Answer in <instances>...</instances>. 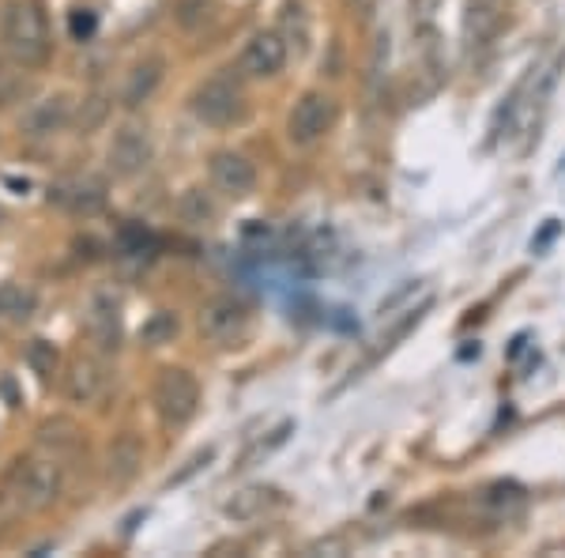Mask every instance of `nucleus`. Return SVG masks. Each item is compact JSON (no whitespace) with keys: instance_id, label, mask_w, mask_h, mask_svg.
Returning <instances> with one entry per match:
<instances>
[{"instance_id":"obj_19","label":"nucleus","mask_w":565,"mask_h":558,"mask_svg":"<svg viewBox=\"0 0 565 558\" xmlns=\"http://www.w3.org/2000/svg\"><path fill=\"white\" fill-rule=\"evenodd\" d=\"M177 333H182V321H177V314L159 310V314H151L148 321H143L140 344H148V348H162V344H174Z\"/></svg>"},{"instance_id":"obj_16","label":"nucleus","mask_w":565,"mask_h":558,"mask_svg":"<svg viewBox=\"0 0 565 558\" xmlns=\"http://www.w3.org/2000/svg\"><path fill=\"white\" fill-rule=\"evenodd\" d=\"M276 502H279V495L272 487H242V490H234V498H227L222 513L234 518V521H256V518H264Z\"/></svg>"},{"instance_id":"obj_27","label":"nucleus","mask_w":565,"mask_h":558,"mask_svg":"<svg viewBox=\"0 0 565 558\" xmlns=\"http://www.w3.org/2000/svg\"><path fill=\"white\" fill-rule=\"evenodd\" d=\"M287 434H290V422H282V427L276 430V434H272V438H268V442L253 445V450H250V453H245V456H242V464H238V468H250V464L256 461V456H268L272 450H276V445H282V438H287Z\"/></svg>"},{"instance_id":"obj_13","label":"nucleus","mask_w":565,"mask_h":558,"mask_svg":"<svg viewBox=\"0 0 565 558\" xmlns=\"http://www.w3.org/2000/svg\"><path fill=\"white\" fill-rule=\"evenodd\" d=\"M505 0H471L468 12H464V35H468V46L478 49L486 46L494 35L501 31V20H505Z\"/></svg>"},{"instance_id":"obj_24","label":"nucleus","mask_w":565,"mask_h":558,"mask_svg":"<svg viewBox=\"0 0 565 558\" xmlns=\"http://www.w3.org/2000/svg\"><path fill=\"white\" fill-rule=\"evenodd\" d=\"M27 362H31L34 374L46 382V377L57 370V348H54V344H46V340H34L31 348H27Z\"/></svg>"},{"instance_id":"obj_31","label":"nucleus","mask_w":565,"mask_h":558,"mask_svg":"<svg viewBox=\"0 0 565 558\" xmlns=\"http://www.w3.org/2000/svg\"><path fill=\"white\" fill-rule=\"evenodd\" d=\"M347 4H350V8H355V12L370 15V12H373V4H377V0H347Z\"/></svg>"},{"instance_id":"obj_30","label":"nucleus","mask_w":565,"mask_h":558,"mask_svg":"<svg viewBox=\"0 0 565 558\" xmlns=\"http://www.w3.org/2000/svg\"><path fill=\"white\" fill-rule=\"evenodd\" d=\"M94 31V12H88V8H76V15H72V35L76 38H88Z\"/></svg>"},{"instance_id":"obj_3","label":"nucleus","mask_w":565,"mask_h":558,"mask_svg":"<svg viewBox=\"0 0 565 558\" xmlns=\"http://www.w3.org/2000/svg\"><path fill=\"white\" fill-rule=\"evenodd\" d=\"M155 408L166 427H185L200 408V385L182 367H166L155 382Z\"/></svg>"},{"instance_id":"obj_9","label":"nucleus","mask_w":565,"mask_h":558,"mask_svg":"<svg viewBox=\"0 0 565 558\" xmlns=\"http://www.w3.org/2000/svg\"><path fill=\"white\" fill-rule=\"evenodd\" d=\"M208 171H211L216 189H222L227 197H250L256 189V166L250 155H242V151H216Z\"/></svg>"},{"instance_id":"obj_4","label":"nucleus","mask_w":565,"mask_h":558,"mask_svg":"<svg viewBox=\"0 0 565 558\" xmlns=\"http://www.w3.org/2000/svg\"><path fill=\"white\" fill-rule=\"evenodd\" d=\"M12 487L20 505L27 510H46L61 495V464L57 461H20L12 472Z\"/></svg>"},{"instance_id":"obj_14","label":"nucleus","mask_w":565,"mask_h":558,"mask_svg":"<svg viewBox=\"0 0 565 558\" xmlns=\"http://www.w3.org/2000/svg\"><path fill=\"white\" fill-rule=\"evenodd\" d=\"M88 328H91V340L99 344L102 351H114L117 344H122V314H117L114 294H94Z\"/></svg>"},{"instance_id":"obj_28","label":"nucleus","mask_w":565,"mask_h":558,"mask_svg":"<svg viewBox=\"0 0 565 558\" xmlns=\"http://www.w3.org/2000/svg\"><path fill=\"white\" fill-rule=\"evenodd\" d=\"M15 95H20V72L8 61H0V106H8Z\"/></svg>"},{"instance_id":"obj_29","label":"nucleus","mask_w":565,"mask_h":558,"mask_svg":"<svg viewBox=\"0 0 565 558\" xmlns=\"http://www.w3.org/2000/svg\"><path fill=\"white\" fill-rule=\"evenodd\" d=\"M211 456H216V453H211V450L196 453V456H193V461H188V464H185V468H182V472H174V476H170V479H166V487H182V484H185V479H188V476H196V472H200V468H208V461H211Z\"/></svg>"},{"instance_id":"obj_25","label":"nucleus","mask_w":565,"mask_h":558,"mask_svg":"<svg viewBox=\"0 0 565 558\" xmlns=\"http://www.w3.org/2000/svg\"><path fill=\"white\" fill-rule=\"evenodd\" d=\"M282 31H287V42H298V49L310 46V23H305V12L298 4H287V12H282Z\"/></svg>"},{"instance_id":"obj_22","label":"nucleus","mask_w":565,"mask_h":558,"mask_svg":"<svg viewBox=\"0 0 565 558\" xmlns=\"http://www.w3.org/2000/svg\"><path fill=\"white\" fill-rule=\"evenodd\" d=\"M38 442H42V445H54V450H72V445L80 442V434H76V422L54 419V422H42Z\"/></svg>"},{"instance_id":"obj_15","label":"nucleus","mask_w":565,"mask_h":558,"mask_svg":"<svg viewBox=\"0 0 565 558\" xmlns=\"http://www.w3.org/2000/svg\"><path fill=\"white\" fill-rule=\"evenodd\" d=\"M102 382H106V374H102L99 359H91V354H80V359L72 362V370H68L65 377V393L72 404H91L94 396L102 393Z\"/></svg>"},{"instance_id":"obj_20","label":"nucleus","mask_w":565,"mask_h":558,"mask_svg":"<svg viewBox=\"0 0 565 558\" xmlns=\"http://www.w3.org/2000/svg\"><path fill=\"white\" fill-rule=\"evenodd\" d=\"M177 211H182L185 223L204 226V223H211V219H216L219 208H216V200H211L204 189H185L182 200H177Z\"/></svg>"},{"instance_id":"obj_17","label":"nucleus","mask_w":565,"mask_h":558,"mask_svg":"<svg viewBox=\"0 0 565 558\" xmlns=\"http://www.w3.org/2000/svg\"><path fill=\"white\" fill-rule=\"evenodd\" d=\"M162 57H148V61H140L132 72H128V83H125V106L136 109L140 103H148L151 95H155V88L162 83Z\"/></svg>"},{"instance_id":"obj_32","label":"nucleus","mask_w":565,"mask_h":558,"mask_svg":"<svg viewBox=\"0 0 565 558\" xmlns=\"http://www.w3.org/2000/svg\"><path fill=\"white\" fill-rule=\"evenodd\" d=\"M4 219H8V211H4V208H0V223H4Z\"/></svg>"},{"instance_id":"obj_6","label":"nucleus","mask_w":565,"mask_h":558,"mask_svg":"<svg viewBox=\"0 0 565 558\" xmlns=\"http://www.w3.org/2000/svg\"><path fill=\"white\" fill-rule=\"evenodd\" d=\"M151 132H148V125H140V121H125L122 129L114 132V140H109V151H106V159H109V171H114L117 177H136V174H143L148 171V163H151Z\"/></svg>"},{"instance_id":"obj_10","label":"nucleus","mask_w":565,"mask_h":558,"mask_svg":"<svg viewBox=\"0 0 565 558\" xmlns=\"http://www.w3.org/2000/svg\"><path fill=\"white\" fill-rule=\"evenodd\" d=\"M68 121H72V98L46 95L42 103H34L27 114H23V132H27L31 140H46L54 137V132H61Z\"/></svg>"},{"instance_id":"obj_18","label":"nucleus","mask_w":565,"mask_h":558,"mask_svg":"<svg viewBox=\"0 0 565 558\" xmlns=\"http://www.w3.org/2000/svg\"><path fill=\"white\" fill-rule=\"evenodd\" d=\"M106 117H109V98L102 95V91H91V95L76 106L72 125L83 132V137H91V132H99L102 125H106Z\"/></svg>"},{"instance_id":"obj_12","label":"nucleus","mask_w":565,"mask_h":558,"mask_svg":"<svg viewBox=\"0 0 565 558\" xmlns=\"http://www.w3.org/2000/svg\"><path fill=\"white\" fill-rule=\"evenodd\" d=\"M143 464V442L136 434H117L106 450V479L114 487H125L136 479Z\"/></svg>"},{"instance_id":"obj_26","label":"nucleus","mask_w":565,"mask_h":558,"mask_svg":"<svg viewBox=\"0 0 565 558\" xmlns=\"http://www.w3.org/2000/svg\"><path fill=\"white\" fill-rule=\"evenodd\" d=\"M438 8H441V0H411V23H415V31L434 27Z\"/></svg>"},{"instance_id":"obj_2","label":"nucleus","mask_w":565,"mask_h":558,"mask_svg":"<svg viewBox=\"0 0 565 558\" xmlns=\"http://www.w3.org/2000/svg\"><path fill=\"white\" fill-rule=\"evenodd\" d=\"M188 109H193L196 121L211 125V129H227V125H234L245 117V95L234 80H227V75H211V80H204L200 88L193 91Z\"/></svg>"},{"instance_id":"obj_7","label":"nucleus","mask_w":565,"mask_h":558,"mask_svg":"<svg viewBox=\"0 0 565 558\" xmlns=\"http://www.w3.org/2000/svg\"><path fill=\"white\" fill-rule=\"evenodd\" d=\"M196 325H200L204 340L234 344V340H242L245 328H250V310H245V302H238V299H211L200 306Z\"/></svg>"},{"instance_id":"obj_5","label":"nucleus","mask_w":565,"mask_h":558,"mask_svg":"<svg viewBox=\"0 0 565 558\" xmlns=\"http://www.w3.org/2000/svg\"><path fill=\"white\" fill-rule=\"evenodd\" d=\"M336 125V103L321 91H305L287 117V137L295 148H313Z\"/></svg>"},{"instance_id":"obj_1","label":"nucleus","mask_w":565,"mask_h":558,"mask_svg":"<svg viewBox=\"0 0 565 558\" xmlns=\"http://www.w3.org/2000/svg\"><path fill=\"white\" fill-rule=\"evenodd\" d=\"M0 42L20 69H42L49 61L54 42H49V27L38 0H8L4 15H0Z\"/></svg>"},{"instance_id":"obj_8","label":"nucleus","mask_w":565,"mask_h":558,"mask_svg":"<svg viewBox=\"0 0 565 558\" xmlns=\"http://www.w3.org/2000/svg\"><path fill=\"white\" fill-rule=\"evenodd\" d=\"M287 54H290L287 38L276 35V31H261V35L245 42L242 57H238V69H242V75H250V80H268V75L282 72Z\"/></svg>"},{"instance_id":"obj_23","label":"nucleus","mask_w":565,"mask_h":558,"mask_svg":"<svg viewBox=\"0 0 565 558\" xmlns=\"http://www.w3.org/2000/svg\"><path fill=\"white\" fill-rule=\"evenodd\" d=\"M211 12H216L211 0H177V23L185 31H200L204 23H211Z\"/></svg>"},{"instance_id":"obj_21","label":"nucleus","mask_w":565,"mask_h":558,"mask_svg":"<svg viewBox=\"0 0 565 558\" xmlns=\"http://www.w3.org/2000/svg\"><path fill=\"white\" fill-rule=\"evenodd\" d=\"M34 310V291L20 283H0V317H27Z\"/></svg>"},{"instance_id":"obj_11","label":"nucleus","mask_w":565,"mask_h":558,"mask_svg":"<svg viewBox=\"0 0 565 558\" xmlns=\"http://www.w3.org/2000/svg\"><path fill=\"white\" fill-rule=\"evenodd\" d=\"M49 200H57V205L76 211V216H94L106 205V185L99 177H68V182H61L49 193Z\"/></svg>"}]
</instances>
